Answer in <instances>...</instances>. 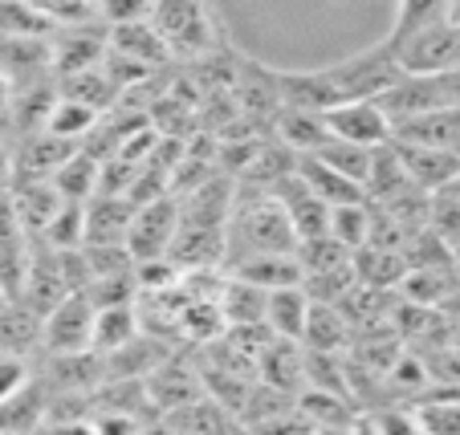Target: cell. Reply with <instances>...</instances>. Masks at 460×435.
Here are the masks:
<instances>
[{"instance_id":"obj_9","label":"cell","mask_w":460,"mask_h":435,"mask_svg":"<svg viewBox=\"0 0 460 435\" xmlns=\"http://www.w3.org/2000/svg\"><path fill=\"white\" fill-rule=\"evenodd\" d=\"M82 143H70L61 139L53 131H29V135H17L13 139V155H17V179H53L58 167L78 151ZM13 179V183H17Z\"/></svg>"},{"instance_id":"obj_16","label":"cell","mask_w":460,"mask_h":435,"mask_svg":"<svg viewBox=\"0 0 460 435\" xmlns=\"http://www.w3.org/2000/svg\"><path fill=\"white\" fill-rule=\"evenodd\" d=\"M233 277H244L261 289H281V285H305V265L297 253H257L244 261L228 265Z\"/></svg>"},{"instance_id":"obj_12","label":"cell","mask_w":460,"mask_h":435,"mask_svg":"<svg viewBox=\"0 0 460 435\" xmlns=\"http://www.w3.org/2000/svg\"><path fill=\"white\" fill-rule=\"evenodd\" d=\"M135 208L139 204L127 192H98L86 204V244H127Z\"/></svg>"},{"instance_id":"obj_38","label":"cell","mask_w":460,"mask_h":435,"mask_svg":"<svg viewBox=\"0 0 460 435\" xmlns=\"http://www.w3.org/2000/svg\"><path fill=\"white\" fill-rule=\"evenodd\" d=\"M0 196H4V192H0Z\"/></svg>"},{"instance_id":"obj_17","label":"cell","mask_w":460,"mask_h":435,"mask_svg":"<svg viewBox=\"0 0 460 435\" xmlns=\"http://www.w3.org/2000/svg\"><path fill=\"white\" fill-rule=\"evenodd\" d=\"M395 139L424 143V147L456 151L460 155V106H440V110H428V114H420V118L400 122V126H395Z\"/></svg>"},{"instance_id":"obj_4","label":"cell","mask_w":460,"mask_h":435,"mask_svg":"<svg viewBox=\"0 0 460 435\" xmlns=\"http://www.w3.org/2000/svg\"><path fill=\"white\" fill-rule=\"evenodd\" d=\"M151 21L172 45V57H200L212 45V13L204 0H155Z\"/></svg>"},{"instance_id":"obj_20","label":"cell","mask_w":460,"mask_h":435,"mask_svg":"<svg viewBox=\"0 0 460 435\" xmlns=\"http://www.w3.org/2000/svg\"><path fill=\"white\" fill-rule=\"evenodd\" d=\"M45 419H49V387L41 383V375H33L0 403V431H33L45 427Z\"/></svg>"},{"instance_id":"obj_3","label":"cell","mask_w":460,"mask_h":435,"mask_svg":"<svg viewBox=\"0 0 460 435\" xmlns=\"http://www.w3.org/2000/svg\"><path fill=\"white\" fill-rule=\"evenodd\" d=\"M391 49H395L403 74H452L460 70V25L452 17H440L400 41H391Z\"/></svg>"},{"instance_id":"obj_18","label":"cell","mask_w":460,"mask_h":435,"mask_svg":"<svg viewBox=\"0 0 460 435\" xmlns=\"http://www.w3.org/2000/svg\"><path fill=\"white\" fill-rule=\"evenodd\" d=\"M0 350L21 358L41 354V314L29 301H21V297H13L0 309Z\"/></svg>"},{"instance_id":"obj_36","label":"cell","mask_w":460,"mask_h":435,"mask_svg":"<svg viewBox=\"0 0 460 435\" xmlns=\"http://www.w3.org/2000/svg\"><path fill=\"white\" fill-rule=\"evenodd\" d=\"M9 102H13V82L4 78V70H0V118L9 114Z\"/></svg>"},{"instance_id":"obj_1","label":"cell","mask_w":460,"mask_h":435,"mask_svg":"<svg viewBox=\"0 0 460 435\" xmlns=\"http://www.w3.org/2000/svg\"><path fill=\"white\" fill-rule=\"evenodd\" d=\"M297 244L294 220L273 192H244L228 216V265L257 253H297Z\"/></svg>"},{"instance_id":"obj_24","label":"cell","mask_w":460,"mask_h":435,"mask_svg":"<svg viewBox=\"0 0 460 435\" xmlns=\"http://www.w3.org/2000/svg\"><path fill=\"white\" fill-rule=\"evenodd\" d=\"M273 135H278V139L286 143L294 155H314L322 143L331 139V131H326V114H318V110H289V106H281V110H278V118H273Z\"/></svg>"},{"instance_id":"obj_6","label":"cell","mask_w":460,"mask_h":435,"mask_svg":"<svg viewBox=\"0 0 460 435\" xmlns=\"http://www.w3.org/2000/svg\"><path fill=\"white\" fill-rule=\"evenodd\" d=\"M180 200L175 196H164L155 192L147 204H139L135 208V220H130V253L139 257V261H151V257H167L172 253V240L175 232H180Z\"/></svg>"},{"instance_id":"obj_14","label":"cell","mask_w":460,"mask_h":435,"mask_svg":"<svg viewBox=\"0 0 460 435\" xmlns=\"http://www.w3.org/2000/svg\"><path fill=\"white\" fill-rule=\"evenodd\" d=\"M111 49L122 57L139 61L147 70H159L164 61H172V45L155 29V21H127V25H111Z\"/></svg>"},{"instance_id":"obj_11","label":"cell","mask_w":460,"mask_h":435,"mask_svg":"<svg viewBox=\"0 0 460 435\" xmlns=\"http://www.w3.org/2000/svg\"><path fill=\"white\" fill-rule=\"evenodd\" d=\"M0 70L13 90L53 78V37H0Z\"/></svg>"},{"instance_id":"obj_8","label":"cell","mask_w":460,"mask_h":435,"mask_svg":"<svg viewBox=\"0 0 460 435\" xmlns=\"http://www.w3.org/2000/svg\"><path fill=\"white\" fill-rule=\"evenodd\" d=\"M106 49H111V29H102V21L58 29L53 33V74L70 78V74L94 70L106 61Z\"/></svg>"},{"instance_id":"obj_23","label":"cell","mask_w":460,"mask_h":435,"mask_svg":"<svg viewBox=\"0 0 460 435\" xmlns=\"http://www.w3.org/2000/svg\"><path fill=\"white\" fill-rule=\"evenodd\" d=\"M314 297L305 293V285H281L270 289V309H265V326L278 338H302L305 322H310Z\"/></svg>"},{"instance_id":"obj_22","label":"cell","mask_w":460,"mask_h":435,"mask_svg":"<svg viewBox=\"0 0 460 435\" xmlns=\"http://www.w3.org/2000/svg\"><path fill=\"white\" fill-rule=\"evenodd\" d=\"M281 106L289 110H318L326 114L334 106V90L326 82V70H278Z\"/></svg>"},{"instance_id":"obj_25","label":"cell","mask_w":460,"mask_h":435,"mask_svg":"<svg viewBox=\"0 0 460 435\" xmlns=\"http://www.w3.org/2000/svg\"><path fill=\"white\" fill-rule=\"evenodd\" d=\"M53 183H58V192L66 196V200L90 204L98 196V187H102V159H98L90 147H78L66 163L58 167Z\"/></svg>"},{"instance_id":"obj_29","label":"cell","mask_w":460,"mask_h":435,"mask_svg":"<svg viewBox=\"0 0 460 435\" xmlns=\"http://www.w3.org/2000/svg\"><path fill=\"white\" fill-rule=\"evenodd\" d=\"M440 17H452V0H400L387 41H400V37L416 33V29L432 25V21H440Z\"/></svg>"},{"instance_id":"obj_31","label":"cell","mask_w":460,"mask_h":435,"mask_svg":"<svg viewBox=\"0 0 460 435\" xmlns=\"http://www.w3.org/2000/svg\"><path fill=\"white\" fill-rule=\"evenodd\" d=\"M371 228H375V220H371V212L363 208V200L342 204V208H334V216H331V236L347 244L350 253H358V248L371 240Z\"/></svg>"},{"instance_id":"obj_27","label":"cell","mask_w":460,"mask_h":435,"mask_svg":"<svg viewBox=\"0 0 460 435\" xmlns=\"http://www.w3.org/2000/svg\"><path fill=\"white\" fill-rule=\"evenodd\" d=\"M98 118H102V114H98L94 106L61 94L58 106L49 110V118H45V131L61 135V139H70V143H82V139H90V135L98 131Z\"/></svg>"},{"instance_id":"obj_5","label":"cell","mask_w":460,"mask_h":435,"mask_svg":"<svg viewBox=\"0 0 460 435\" xmlns=\"http://www.w3.org/2000/svg\"><path fill=\"white\" fill-rule=\"evenodd\" d=\"M94 318L98 305L90 293H70L41 318V354H74L94 350Z\"/></svg>"},{"instance_id":"obj_13","label":"cell","mask_w":460,"mask_h":435,"mask_svg":"<svg viewBox=\"0 0 460 435\" xmlns=\"http://www.w3.org/2000/svg\"><path fill=\"white\" fill-rule=\"evenodd\" d=\"M9 200H13V208H17L21 224L29 228V236L41 240L45 228L53 224V216H58L61 204H66V196L58 192L53 179H17L9 187Z\"/></svg>"},{"instance_id":"obj_2","label":"cell","mask_w":460,"mask_h":435,"mask_svg":"<svg viewBox=\"0 0 460 435\" xmlns=\"http://www.w3.org/2000/svg\"><path fill=\"white\" fill-rule=\"evenodd\" d=\"M400 61H395V49L391 41H379L363 53H350V57L326 65V82L334 90V106L350 102V98H379L391 82L400 78Z\"/></svg>"},{"instance_id":"obj_30","label":"cell","mask_w":460,"mask_h":435,"mask_svg":"<svg viewBox=\"0 0 460 435\" xmlns=\"http://www.w3.org/2000/svg\"><path fill=\"white\" fill-rule=\"evenodd\" d=\"M314 155H322L331 167H339L342 175H350L355 183H363L367 179V171H371V155H375V147H358V143H347V139H326Z\"/></svg>"},{"instance_id":"obj_26","label":"cell","mask_w":460,"mask_h":435,"mask_svg":"<svg viewBox=\"0 0 460 435\" xmlns=\"http://www.w3.org/2000/svg\"><path fill=\"white\" fill-rule=\"evenodd\" d=\"M143 330V318L135 309V301H119V305H98L94 318V350L98 354H114L119 346H127L135 334Z\"/></svg>"},{"instance_id":"obj_34","label":"cell","mask_w":460,"mask_h":435,"mask_svg":"<svg viewBox=\"0 0 460 435\" xmlns=\"http://www.w3.org/2000/svg\"><path fill=\"white\" fill-rule=\"evenodd\" d=\"M33 378V358H21V354H9V350H0V403L9 399L13 391Z\"/></svg>"},{"instance_id":"obj_37","label":"cell","mask_w":460,"mask_h":435,"mask_svg":"<svg viewBox=\"0 0 460 435\" xmlns=\"http://www.w3.org/2000/svg\"><path fill=\"white\" fill-rule=\"evenodd\" d=\"M13 301V293H9V289H4V281H0V309H4V305H9Z\"/></svg>"},{"instance_id":"obj_21","label":"cell","mask_w":460,"mask_h":435,"mask_svg":"<svg viewBox=\"0 0 460 435\" xmlns=\"http://www.w3.org/2000/svg\"><path fill=\"white\" fill-rule=\"evenodd\" d=\"M350 338H355V326H350V318L342 314L339 301H314L310 305V322H305V334H302L305 346L342 354V350L350 346Z\"/></svg>"},{"instance_id":"obj_7","label":"cell","mask_w":460,"mask_h":435,"mask_svg":"<svg viewBox=\"0 0 460 435\" xmlns=\"http://www.w3.org/2000/svg\"><path fill=\"white\" fill-rule=\"evenodd\" d=\"M326 131L334 139L358 143V147H383V143L395 139V126H391L387 110L379 106V98H350L326 110Z\"/></svg>"},{"instance_id":"obj_33","label":"cell","mask_w":460,"mask_h":435,"mask_svg":"<svg viewBox=\"0 0 460 435\" xmlns=\"http://www.w3.org/2000/svg\"><path fill=\"white\" fill-rule=\"evenodd\" d=\"M155 0H98V17L102 25H127V21H147Z\"/></svg>"},{"instance_id":"obj_15","label":"cell","mask_w":460,"mask_h":435,"mask_svg":"<svg viewBox=\"0 0 460 435\" xmlns=\"http://www.w3.org/2000/svg\"><path fill=\"white\" fill-rule=\"evenodd\" d=\"M297 175H302L305 187H310L314 196H322V200L331 204V208H342V204L367 200L363 183H355L350 175H342L339 167H331L322 155H297Z\"/></svg>"},{"instance_id":"obj_10","label":"cell","mask_w":460,"mask_h":435,"mask_svg":"<svg viewBox=\"0 0 460 435\" xmlns=\"http://www.w3.org/2000/svg\"><path fill=\"white\" fill-rule=\"evenodd\" d=\"M395 151L403 159V171L411 175L420 192L436 196L444 187H452V179L460 175V155L456 151H440V147H424V143H403V139H391Z\"/></svg>"},{"instance_id":"obj_32","label":"cell","mask_w":460,"mask_h":435,"mask_svg":"<svg viewBox=\"0 0 460 435\" xmlns=\"http://www.w3.org/2000/svg\"><path fill=\"white\" fill-rule=\"evenodd\" d=\"M33 4H37V9H41L58 29L102 21V17H98V0H33Z\"/></svg>"},{"instance_id":"obj_35","label":"cell","mask_w":460,"mask_h":435,"mask_svg":"<svg viewBox=\"0 0 460 435\" xmlns=\"http://www.w3.org/2000/svg\"><path fill=\"white\" fill-rule=\"evenodd\" d=\"M416 419L420 427H432V431H460V403H432Z\"/></svg>"},{"instance_id":"obj_28","label":"cell","mask_w":460,"mask_h":435,"mask_svg":"<svg viewBox=\"0 0 460 435\" xmlns=\"http://www.w3.org/2000/svg\"><path fill=\"white\" fill-rule=\"evenodd\" d=\"M58 25L33 0H0V37H53Z\"/></svg>"},{"instance_id":"obj_19","label":"cell","mask_w":460,"mask_h":435,"mask_svg":"<svg viewBox=\"0 0 460 435\" xmlns=\"http://www.w3.org/2000/svg\"><path fill=\"white\" fill-rule=\"evenodd\" d=\"M265 309H270V289L252 285L244 277H233V273L220 281V314H225V326H265Z\"/></svg>"}]
</instances>
